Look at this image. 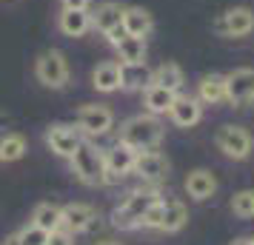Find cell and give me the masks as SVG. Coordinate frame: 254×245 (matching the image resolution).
Wrapping results in <instances>:
<instances>
[{"mask_svg":"<svg viewBox=\"0 0 254 245\" xmlns=\"http://www.w3.org/2000/svg\"><path fill=\"white\" fill-rule=\"evenodd\" d=\"M163 140V123L154 114H134L120 126V143L131 146L134 151H151Z\"/></svg>","mask_w":254,"mask_h":245,"instance_id":"obj_1","label":"cell"},{"mask_svg":"<svg viewBox=\"0 0 254 245\" xmlns=\"http://www.w3.org/2000/svg\"><path fill=\"white\" fill-rule=\"evenodd\" d=\"M71 171L80 180L83 186H106V154L89 140H80V146L74 148V154L69 157Z\"/></svg>","mask_w":254,"mask_h":245,"instance_id":"obj_2","label":"cell"},{"mask_svg":"<svg viewBox=\"0 0 254 245\" xmlns=\"http://www.w3.org/2000/svg\"><path fill=\"white\" fill-rule=\"evenodd\" d=\"M160 199V194L157 191H151V188H140V191H131L120 205L115 208V214H112V222H115L117 228H123V231H128V228H140L143 225V217L149 214V208Z\"/></svg>","mask_w":254,"mask_h":245,"instance_id":"obj_3","label":"cell"},{"mask_svg":"<svg viewBox=\"0 0 254 245\" xmlns=\"http://www.w3.org/2000/svg\"><path fill=\"white\" fill-rule=\"evenodd\" d=\"M189 220V211L180 199H157L154 205L149 208V214L143 217V228H157V231L174 234L180 231Z\"/></svg>","mask_w":254,"mask_h":245,"instance_id":"obj_4","label":"cell"},{"mask_svg":"<svg viewBox=\"0 0 254 245\" xmlns=\"http://www.w3.org/2000/svg\"><path fill=\"white\" fill-rule=\"evenodd\" d=\"M35 77L40 80V86H46V89H66L69 80H71V69H69L66 54L58 51V49L43 51L35 63Z\"/></svg>","mask_w":254,"mask_h":245,"instance_id":"obj_5","label":"cell"},{"mask_svg":"<svg viewBox=\"0 0 254 245\" xmlns=\"http://www.w3.org/2000/svg\"><path fill=\"white\" fill-rule=\"evenodd\" d=\"M77 129L86 137H103L115 129V111L103 103H86L77 111Z\"/></svg>","mask_w":254,"mask_h":245,"instance_id":"obj_6","label":"cell"},{"mask_svg":"<svg viewBox=\"0 0 254 245\" xmlns=\"http://www.w3.org/2000/svg\"><path fill=\"white\" fill-rule=\"evenodd\" d=\"M214 146L231 160H246L252 154L254 140L243 126H220L217 134H214Z\"/></svg>","mask_w":254,"mask_h":245,"instance_id":"obj_7","label":"cell"},{"mask_svg":"<svg viewBox=\"0 0 254 245\" xmlns=\"http://www.w3.org/2000/svg\"><path fill=\"white\" fill-rule=\"evenodd\" d=\"M214 32L223 37H246L254 32V12L249 6H234L214 20Z\"/></svg>","mask_w":254,"mask_h":245,"instance_id":"obj_8","label":"cell"},{"mask_svg":"<svg viewBox=\"0 0 254 245\" xmlns=\"http://www.w3.org/2000/svg\"><path fill=\"white\" fill-rule=\"evenodd\" d=\"M226 100L237 108L254 103V69H234L226 74Z\"/></svg>","mask_w":254,"mask_h":245,"instance_id":"obj_9","label":"cell"},{"mask_svg":"<svg viewBox=\"0 0 254 245\" xmlns=\"http://www.w3.org/2000/svg\"><path fill=\"white\" fill-rule=\"evenodd\" d=\"M106 154V183L112 186V183H120L123 177L134 168V160H137V151L131 148V146H126V143L117 140Z\"/></svg>","mask_w":254,"mask_h":245,"instance_id":"obj_10","label":"cell"},{"mask_svg":"<svg viewBox=\"0 0 254 245\" xmlns=\"http://www.w3.org/2000/svg\"><path fill=\"white\" fill-rule=\"evenodd\" d=\"M46 146L58 157H71L74 148L80 146V129H74L69 123H55L46 129Z\"/></svg>","mask_w":254,"mask_h":245,"instance_id":"obj_11","label":"cell"},{"mask_svg":"<svg viewBox=\"0 0 254 245\" xmlns=\"http://www.w3.org/2000/svg\"><path fill=\"white\" fill-rule=\"evenodd\" d=\"M169 117H172L174 126L180 129H194L197 123L203 120V103L197 97H174L172 108H169Z\"/></svg>","mask_w":254,"mask_h":245,"instance_id":"obj_12","label":"cell"},{"mask_svg":"<svg viewBox=\"0 0 254 245\" xmlns=\"http://www.w3.org/2000/svg\"><path fill=\"white\" fill-rule=\"evenodd\" d=\"M140 180H146V183H157L163 177L169 174V160L157 154L154 148L151 151H137V160H134V168H131Z\"/></svg>","mask_w":254,"mask_h":245,"instance_id":"obj_13","label":"cell"},{"mask_svg":"<svg viewBox=\"0 0 254 245\" xmlns=\"http://www.w3.org/2000/svg\"><path fill=\"white\" fill-rule=\"evenodd\" d=\"M63 228L71 234H83L92 228V222L97 220V211L89 205V202H69L63 205Z\"/></svg>","mask_w":254,"mask_h":245,"instance_id":"obj_14","label":"cell"},{"mask_svg":"<svg viewBox=\"0 0 254 245\" xmlns=\"http://www.w3.org/2000/svg\"><path fill=\"white\" fill-rule=\"evenodd\" d=\"M154 29V17L143 6H126L123 9V32L131 37H149Z\"/></svg>","mask_w":254,"mask_h":245,"instance_id":"obj_15","label":"cell"},{"mask_svg":"<svg viewBox=\"0 0 254 245\" xmlns=\"http://www.w3.org/2000/svg\"><path fill=\"white\" fill-rule=\"evenodd\" d=\"M123 3H117V0H106L97 6V12L92 14V26L100 32V35H109L112 29L117 26H123Z\"/></svg>","mask_w":254,"mask_h":245,"instance_id":"obj_16","label":"cell"},{"mask_svg":"<svg viewBox=\"0 0 254 245\" xmlns=\"http://www.w3.org/2000/svg\"><path fill=\"white\" fill-rule=\"evenodd\" d=\"M58 26L66 37H83L92 29V12L89 9H63Z\"/></svg>","mask_w":254,"mask_h":245,"instance_id":"obj_17","label":"cell"},{"mask_svg":"<svg viewBox=\"0 0 254 245\" xmlns=\"http://www.w3.org/2000/svg\"><path fill=\"white\" fill-rule=\"evenodd\" d=\"M186 191H189L191 199H208L217 191V180H214V174L208 168H194L186 177Z\"/></svg>","mask_w":254,"mask_h":245,"instance_id":"obj_18","label":"cell"},{"mask_svg":"<svg viewBox=\"0 0 254 245\" xmlns=\"http://www.w3.org/2000/svg\"><path fill=\"white\" fill-rule=\"evenodd\" d=\"M151 86V71L146 63H120V89L137 92Z\"/></svg>","mask_w":254,"mask_h":245,"instance_id":"obj_19","label":"cell"},{"mask_svg":"<svg viewBox=\"0 0 254 245\" xmlns=\"http://www.w3.org/2000/svg\"><path fill=\"white\" fill-rule=\"evenodd\" d=\"M174 97H177V94L169 92V89H163V86H157V83H151V86L143 89V105H146V111L154 114V117L157 114H169Z\"/></svg>","mask_w":254,"mask_h":245,"instance_id":"obj_20","label":"cell"},{"mask_svg":"<svg viewBox=\"0 0 254 245\" xmlns=\"http://www.w3.org/2000/svg\"><path fill=\"white\" fill-rule=\"evenodd\" d=\"M92 86L97 89V92H103V94L117 92V89H120V63L106 60V63H100V66H94Z\"/></svg>","mask_w":254,"mask_h":245,"instance_id":"obj_21","label":"cell"},{"mask_svg":"<svg viewBox=\"0 0 254 245\" xmlns=\"http://www.w3.org/2000/svg\"><path fill=\"white\" fill-rule=\"evenodd\" d=\"M197 100L200 103H208V105H217L226 100V74H203V80L197 86Z\"/></svg>","mask_w":254,"mask_h":245,"instance_id":"obj_22","label":"cell"},{"mask_svg":"<svg viewBox=\"0 0 254 245\" xmlns=\"http://www.w3.org/2000/svg\"><path fill=\"white\" fill-rule=\"evenodd\" d=\"M115 49H117L120 63H146V54H149V49H146V37L123 35L115 43Z\"/></svg>","mask_w":254,"mask_h":245,"instance_id":"obj_23","label":"cell"},{"mask_svg":"<svg viewBox=\"0 0 254 245\" xmlns=\"http://www.w3.org/2000/svg\"><path fill=\"white\" fill-rule=\"evenodd\" d=\"M32 225H37V228H43V231H58L60 225H63V211H60V205H55V202H40V205H35V211H32Z\"/></svg>","mask_w":254,"mask_h":245,"instance_id":"obj_24","label":"cell"},{"mask_svg":"<svg viewBox=\"0 0 254 245\" xmlns=\"http://www.w3.org/2000/svg\"><path fill=\"white\" fill-rule=\"evenodd\" d=\"M151 83H157V86L177 94L183 89V69L177 63H163V66H157V69L151 71Z\"/></svg>","mask_w":254,"mask_h":245,"instance_id":"obj_25","label":"cell"},{"mask_svg":"<svg viewBox=\"0 0 254 245\" xmlns=\"http://www.w3.org/2000/svg\"><path fill=\"white\" fill-rule=\"evenodd\" d=\"M26 154V137L23 134H6L0 137V163H17Z\"/></svg>","mask_w":254,"mask_h":245,"instance_id":"obj_26","label":"cell"},{"mask_svg":"<svg viewBox=\"0 0 254 245\" xmlns=\"http://www.w3.org/2000/svg\"><path fill=\"white\" fill-rule=\"evenodd\" d=\"M231 211H234L237 217H254V188L237 191V194L231 197Z\"/></svg>","mask_w":254,"mask_h":245,"instance_id":"obj_27","label":"cell"},{"mask_svg":"<svg viewBox=\"0 0 254 245\" xmlns=\"http://www.w3.org/2000/svg\"><path fill=\"white\" fill-rule=\"evenodd\" d=\"M17 237L23 240V245H46L49 243V231H43V228H37V225H26L23 231H17Z\"/></svg>","mask_w":254,"mask_h":245,"instance_id":"obj_28","label":"cell"},{"mask_svg":"<svg viewBox=\"0 0 254 245\" xmlns=\"http://www.w3.org/2000/svg\"><path fill=\"white\" fill-rule=\"evenodd\" d=\"M46 245H74V234L66 231V228L60 225L58 231H52V234H49V243H46Z\"/></svg>","mask_w":254,"mask_h":245,"instance_id":"obj_29","label":"cell"},{"mask_svg":"<svg viewBox=\"0 0 254 245\" xmlns=\"http://www.w3.org/2000/svg\"><path fill=\"white\" fill-rule=\"evenodd\" d=\"M92 0H63V9H89Z\"/></svg>","mask_w":254,"mask_h":245,"instance_id":"obj_30","label":"cell"},{"mask_svg":"<svg viewBox=\"0 0 254 245\" xmlns=\"http://www.w3.org/2000/svg\"><path fill=\"white\" fill-rule=\"evenodd\" d=\"M3 245H23V240H20L17 234H12V237H6V243Z\"/></svg>","mask_w":254,"mask_h":245,"instance_id":"obj_31","label":"cell"},{"mask_svg":"<svg viewBox=\"0 0 254 245\" xmlns=\"http://www.w3.org/2000/svg\"><path fill=\"white\" fill-rule=\"evenodd\" d=\"M97 245H120V243H115V240H103V243H97Z\"/></svg>","mask_w":254,"mask_h":245,"instance_id":"obj_32","label":"cell"},{"mask_svg":"<svg viewBox=\"0 0 254 245\" xmlns=\"http://www.w3.org/2000/svg\"><path fill=\"white\" fill-rule=\"evenodd\" d=\"M231 245H249V240H234Z\"/></svg>","mask_w":254,"mask_h":245,"instance_id":"obj_33","label":"cell"},{"mask_svg":"<svg viewBox=\"0 0 254 245\" xmlns=\"http://www.w3.org/2000/svg\"><path fill=\"white\" fill-rule=\"evenodd\" d=\"M249 245H254V237H252V240H249Z\"/></svg>","mask_w":254,"mask_h":245,"instance_id":"obj_34","label":"cell"}]
</instances>
